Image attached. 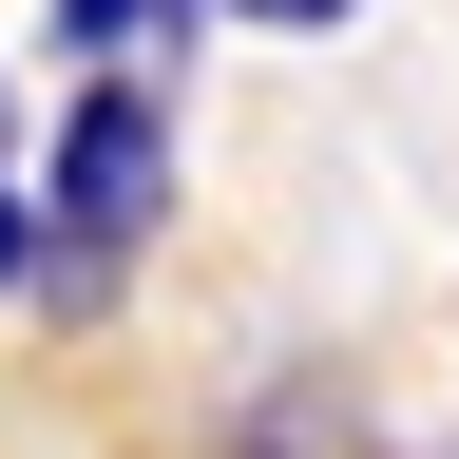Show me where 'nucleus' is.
<instances>
[{"instance_id":"obj_1","label":"nucleus","mask_w":459,"mask_h":459,"mask_svg":"<svg viewBox=\"0 0 459 459\" xmlns=\"http://www.w3.org/2000/svg\"><path fill=\"white\" fill-rule=\"evenodd\" d=\"M153 211H172V134H153V96H134V77H96V96H77V134H57V287H96Z\"/></svg>"},{"instance_id":"obj_2","label":"nucleus","mask_w":459,"mask_h":459,"mask_svg":"<svg viewBox=\"0 0 459 459\" xmlns=\"http://www.w3.org/2000/svg\"><path fill=\"white\" fill-rule=\"evenodd\" d=\"M57 20H77V39H115V20H134V0H57ZM153 20H172V0H153Z\"/></svg>"},{"instance_id":"obj_3","label":"nucleus","mask_w":459,"mask_h":459,"mask_svg":"<svg viewBox=\"0 0 459 459\" xmlns=\"http://www.w3.org/2000/svg\"><path fill=\"white\" fill-rule=\"evenodd\" d=\"M230 20H344V0H230Z\"/></svg>"},{"instance_id":"obj_4","label":"nucleus","mask_w":459,"mask_h":459,"mask_svg":"<svg viewBox=\"0 0 459 459\" xmlns=\"http://www.w3.org/2000/svg\"><path fill=\"white\" fill-rule=\"evenodd\" d=\"M0 287H20V192H0Z\"/></svg>"}]
</instances>
